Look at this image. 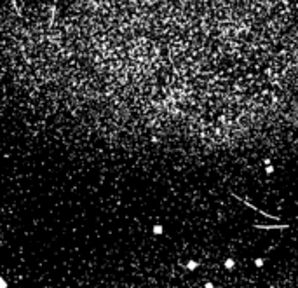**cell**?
Segmentation results:
<instances>
[{
  "label": "cell",
  "mask_w": 298,
  "mask_h": 288,
  "mask_svg": "<svg viewBox=\"0 0 298 288\" xmlns=\"http://www.w3.org/2000/svg\"><path fill=\"white\" fill-rule=\"evenodd\" d=\"M204 288H215V285H213V283H209V281H207V283L204 285Z\"/></svg>",
  "instance_id": "cell-8"
},
{
  "label": "cell",
  "mask_w": 298,
  "mask_h": 288,
  "mask_svg": "<svg viewBox=\"0 0 298 288\" xmlns=\"http://www.w3.org/2000/svg\"><path fill=\"white\" fill-rule=\"evenodd\" d=\"M296 204H298V203H296Z\"/></svg>",
  "instance_id": "cell-9"
},
{
  "label": "cell",
  "mask_w": 298,
  "mask_h": 288,
  "mask_svg": "<svg viewBox=\"0 0 298 288\" xmlns=\"http://www.w3.org/2000/svg\"><path fill=\"white\" fill-rule=\"evenodd\" d=\"M0 288H7V279L0 278Z\"/></svg>",
  "instance_id": "cell-6"
},
{
  "label": "cell",
  "mask_w": 298,
  "mask_h": 288,
  "mask_svg": "<svg viewBox=\"0 0 298 288\" xmlns=\"http://www.w3.org/2000/svg\"><path fill=\"white\" fill-rule=\"evenodd\" d=\"M152 230H154V234L161 236V234L164 232V227H162V225H159V224H157V225H154V229H152Z\"/></svg>",
  "instance_id": "cell-4"
},
{
  "label": "cell",
  "mask_w": 298,
  "mask_h": 288,
  "mask_svg": "<svg viewBox=\"0 0 298 288\" xmlns=\"http://www.w3.org/2000/svg\"><path fill=\"white\" fill-rule=\"evenodd\" d=\"M225 269H234V266H235V262H234V258H227V260L223 262Z\"/></svg>",
  "instance_id": "cell-2"
},
{
  "label": "cell",
  "mask_w": 298,
  "mask_h": 288,
  "mask_svg": "<svg viewBox=\"0 0 298 288\" xmlns=\"http://www.w3.org/2000/svg\"><path fill=\"white\" fill-rule=\"evenodd\" d=\"M265 173H267V175H272V173H274V168H272V166H265Z\"/></svg>",
  "instance_id": "cell-7"
},
{
  "label": "cell",
  "mask_w": 298,
  "mask_h": 288,
  "mask_svg": "<svg viewBox=\"0 0 298 288\" xmlns=\"http://www.w3.org/2000/svg\"><path fill=\"white\" fill-rule=\"evenodd\" d=\"M258 229H286L288 225H256Z\"/></svg>",
  "instance_id": "cell-3"
},
{
  "label": "cell",
  "mask_w": 298,
  "mask_h": 288,
  "mask_svg": "<svg viewBox=\"0 0 298 288\" xmlns=\"http://www.w3.org/2000/svg\"><path fill=\"white\" fill-rule=\"evenodd\" d=\"M263 264H265V260H263V258H256V260H254V266H256V267H262Z\"/></svg>",
  "instance_id": "cell-5"
},
{
  "label": "cell",
  "mask_w": 298,
  "mask_h": 288,
  "mask_svg": "<svg viewBox=\"0 0 298 288\" xmlns=\"http://www.w3.org/2000/svg\"><path fill=\"white\" fill-rule=\"evenodd\" d=\"M185 267H187V269H189V271H195V269H197V267H199V264H197V262H195V260H189V262H187V266H185Z\"/></svg>",
  "instance_id": "cell-1"
}]
</instances>
